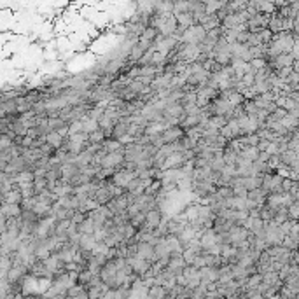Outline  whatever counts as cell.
I'll return each mask as SVG.
<instances>
[{
	"label": "cell",
	"instance_id": "obj_1",
	"mask_svg": "<svg viewBox=\"0 0 299 299\" xmlns=\"http://www.w3.org/2000/svg\"><path fill=\"white\" fill-rule=\"evenodd\" d=\"M79 248H82V250H88V252H93V248L96 247V243H98V240L95 238V235H81L79 237Z\"/></svg>",
	"mask_w": 299,
	"mask_h": 299
}]
</instances>
